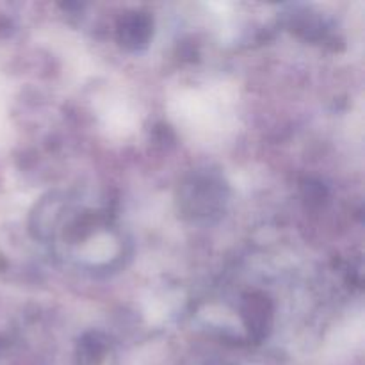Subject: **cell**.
<instances>
[{
    "label": "cell",
    "mask_w": 365,
    "mask_h": 365,
    "mask_svg": "<svg viewBox=\"0 0 365 365\" xmlns=\"http://www.w3.org/2000/svg\"><path fill=\"white\" fill-rule=\"evenodd\" d=\"M245 321L253 337L262 339L266 335L271 323V305L266 296L253 294L246 299Z\"/></svg>",
    "instance_id": "obj_2"
},
{
    "label": "cell",
    "mask_w": 365,
    "mask_h": 365,
    "mask_svg": "<svg viewBox=\"0 0 365 365\" xmlns=\"http://www.w3.org/2000/svg\"><path fill=\"white\" fill-rule=\"evenodd\" d=\"M152 36V20L145 13H128L118 25V39L128 50H139L146 46Z\"/></svg>",
    "instance_id": "obj_1"
},
{
    "label": "cell",
    "mask_w": 365,
    "mask_h": 365,
    "mask_svg": "<svg viewBox=\"0 0 365 365\" xmlns=\"http://www.w3.org/2000/svg\"><path fill=\"white\" fill-rule=\"evenodd\" d=\"M106 344L98 334H89L82 337L77 351V365H98L102 362Z\"/></svg>",
    "instance_id": "obj_3"
}]
</instances>
